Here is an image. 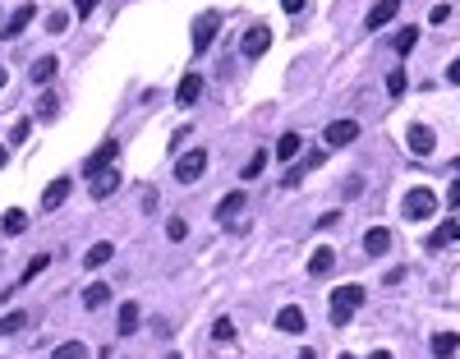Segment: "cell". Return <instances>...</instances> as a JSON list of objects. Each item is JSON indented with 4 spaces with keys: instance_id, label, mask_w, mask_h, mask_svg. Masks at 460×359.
I'll use <instances>...</instances> for the list:
<instances>
[{
    "instance_id": "2",
    "label": "cell",
    "mask_w": 460,
    "mask_h": 359,
    "mask_svg": "<svg viewBox=\"0 0 460 359\" xmlns=\"http://www.w3.org/2000/svg\"><path fill=\"white\" fill-rule=\"evenodd\" d=\"M217 28H221V14H217V9H203V14L193 18V33H189V42H193V55H203V51L212 46Z\"/></svg>"
},
{
    "instance_id": "41",
    "label": "cell",
    "mask_w": 460,
    "mask_h": 359,
    "mask_svg": "<svg viewBox=\"0 0 460 359\" xmlns=\"http://www.w3.org/2000/svg\"><path fill=\"white\" fill-rule=\"evenodd\" d=\"M446 83H456V88H460V60L451 65V70H446Z\"/></svg>"
},
{
    "instance_id": "9",
    "label": "cell",
    "mask_w": 460,
    "mask_h": 359,
    "mask_svg": "<svg viewBox=\"0 0 460 359\" xmlns=\"http://www.w3.org/2000/svg\"><path fill=\"white\" fill-rule=\"evenodd\" d=\"M405 143H410V152H414V157H428V152H433V129H428V124H410V134H405Z\"/></svg>"
},
{
    "instance_id": "27",
    "label": "cell",
    "mask_w": 460,
    "mask_h": 359,
    "mask_svg": "<svg viewBox=\"0 0 460 359\" xmlns=\"http://www.w3.org/2000/svg\"><path fill=\"white\" fill-rule=\"evenodd\" d=\"M318 161H322V152H313V157L304 161V166H290V171H286V184H290V189H295V184H299V180H304V176H309V171H313V166H318Z\"/></svg>"
},
{
    "instance_id": "13",
    "label": "cell",
    "mask_w": 460,
    "mask_h": 359,
    "mask_svg": "<svg viewBox=\"0 0 460 359\" xmlns=\"http://www.w3.org/2000/svg\"><path fill=\"white\" fill-rule=\"evenodd\" d=\"M198 92H203V79H198V74H184L180 88H175V102H180V106H193V102H198Z\"/></svg>"
},
{
    "instance_id": "29",
    "label": "cell",
    "mask_w": 460,
    "mask_h": 359,
    "mask_svg": "<svg viewBox=\"0 0 460 359\" xmlns=\"http://www.w3.org/2000/svg\"><path fill=\"white\" fill-rule=\"evenodd\" d=\"M451 240H456V226L446 221V226H437L433 235H428V249H442V245H451Z\"/></svg>"
},
{
    "instance_id": "43",
    "label": "cell",
    "mask_w": 460,
    "mask_h": 359,
    "mask_svg": "<svg viewBox=\"0 0 460 359\" xmlns=\"http://www.w3.org/2000/svg\"><path fill=\"white\" fill-rule=\"evenodd\" d=\"M5 161H9V148H5V143H0V166H5Z\"/></svg>"
},
{
    "instance_id": "30",
    "label": "cell",
    "mask_w": 460,
    "mask_h": 359,
    "mask_svg": "<svg viewBox=\"0 0 460 359\" xmlns=\"http://www.w3.org/2000/svg\"><path fill=\"white\" fill-rule=\"evenodd\" d=\"M33 111H37V120H55V97L46 92V97H37L33 102Z\"/></svg>"
},
{
    "instance_id": "22",
    "label": "cell",
    "mask_w": 460,
    "mask_h": 359,
    "mask_svg": "<svg viewBox=\"0 0 460 359\" xmlns=\"http://www.w3.org/2000/svg\"><path fill=\"white\" fill-rule=\"evenodd\" d=\"M235 212H244V189H235V193H226V198L217 203V217H221V221H230Z\"/></svg>"
},
{
    "instance_id": "4",
    "label": "cell",
    "mask_w": 460,
    "mask_h": 359,
    "mask_svg": "<svg viewBox=\"0 0 460 359\" xmlns=\"http://www.w3.org/2000/svg\"><path fill=\"white\" fill-rule=\"evenodd\" d=\"M115 157H120V143H115V139H106L102 148H97L92 157L83 161V180H92V176H102V171H111V161H115Z\"/></svg>"
},
{
    "instance_id": "46",
    "label": "cell",
    "mask_w": 460,
    "mask_h": 359,
    "mask_svg": "<svg viewBox=\"0 0 460 359\" xmlns=\"http://www.w3.org/2000/svg\"><path fill=\"white\" fill-rule=\"evenodd\" d=\"M5 79H9V74H5V70H0V88H5Z\"/></svg>"
},
{
    "instance_id": "23",
    "label": "cell",
    "mask_w": 460,
    "mask_h": 359,
    "mask_svg": "<svg viewBox=\"0 0 460 359\" xmlns=\"http://www.w3.org/2000/svg\"><path fill=\"white\" fill-rule=\"evenodd\" d=\"M0 230H5V235H23V230H28V217L18 208H9L5 217H0Z\"/></svg>"
},
{
    "instance_id": "24",
    "label": "cell",
    "mask_w": 460,
    "mask_h": 359,
    "mask_svg": "<svg viewBox=\"0 0 460 359\" xmlns=\"http://www.w3.org/2000/svg\"><path fill=\"white\" fill-rule=\"evenodd\" d=\"M299 143H304L299 134H281V139H277V157L281 161H295L299 157Z\"/></svg>"
},
{
    "instance_id": "37",
    "label": "cell",
    "mask_w": 460,
    "mask_h": 359,
    "mask_svg": "<svg viewBox=\"0 0 460 359\" xmlns=\"http://www.w3.org/2000/svg\"><path fill=\"white\" fill-rule=\"evenodd\" d=\"M65 23H70L65 14H46V28H51V33H65Z\"/></svg>"
},
{
    "instance_id": "1",
    "label": "cell",
    "mask_w": 460,
    "mask_h": 359,
    "mask_svg": "<svg viewBox=\"0 0 460 359\" xmlns=\"http://www.w3.org/2000/svg\"><path fill=\"white\" fill-rule=\"evenodd\" d=\"M364 304V286H341L331 290V327H350L355 309Z\"/></svg>"
},
{
    "instance_id": "45",
    "label": "cell",
    "mask_w": 460,
    "mask_h": 359,
    "mask_svg": "<svg viewBox=\"0 0 460 359\" xmlns=\"http://www.w3.org/2000/svg\"><path fill=\"white\" fill-rule=\"evenodd\" d=\"M295 359H318V355H313V350H299V355H295Z\"/></svg>"
},
{
    "instance_id": "14",
    "label": "cell",
    "mask_w": 460,
    "mask_h": 359,
    "mask_svg": "<svg viewBox=\"0 0 460 359\" xmlns=\"http://www.w3.org/2000/svg\"><path fill=\"white\" fill-rule=\"evenodd\" d=\"M120 189V171H102V176H92V198H111V193Z\"/></svg>"
},
{
    "instance_id": "49",
    "label": "cell",
    "mask_w": 460,
    "mask_h": 359,
    "mask_svg": "<svg viewBox=\"0 0 460 359\" xmlns=\"http://www.w3.org/2000/svg\"><path fill=\"white\" fill-rule=\"evenodd\" d=\"M451 166H456V171H460V157H456V161H451Z\"/></svg>"
},
{
    "instance_id": "40",
    "label": "cell",
    "mask_w": 460,
    "mask_h": 359,
    "mask_svg": "<svg viewBox=\"0 0 460 359\" xmlns=\"http://www.w3.org/2000/svg\"><path fill=\"white\" fill-rule=\"evenodd\" d=\"M446 203H451V208H460V180H451V193H446Z\"/></svg>"
},
{
    "instance_id": "5",
    "label": "cell",
    "mask_w": 460,
    "mask_h": 359,
    "mask_svg": "<svg viewBox=\"0 0 460 359\" xmlns=\"http://www.w3.org/2000/svg\"><path fill=\"white\" fill-rule=\"evenodd\" d=\"M203 171H208V152H203V148L184 152V157L175 161V180H180V184H193V180L203 176Z\"/></svg>"
},
{
    "instance_id": "35",
    "label": "cell",
    "mask_w": 460,
    "mask_h": 359,
    "mask_svg": "<svg viewBox=\"0 0 460 359\" xmlns=\"http://www.w3.org/2000/svg\"><path fill=\"white\" fill-rule=\"evenodd\" d=\"M28 129H33V120H18L14 129H9V143H23V139H28Z\"/></svg>"
},
{
    "instance_id": "47",
    "label": "cell",
    "mask_w": 460,
    "mask_h": 359,
    "mask_svg": "<svg viewBox=\"0 0 460 359\" xmlns=\"http://www.w3.org/2000/svg\"><path fill=\"white\" fill-rule=\"evenodd\" d=\"M456 240H460V221H456Z\"/></svg>"
},
{
    "instance_id": "48",
    "label": "cell",
    "mask_w": 460,
    "mask_h": 359,
    "mask_svg": "<svg viewBox=\"0 0 460 359\" xmlns=\"http://www.w3.org/2000/svg\"><path fill=\"white\" fill-rule=\"evenodd\" d=\"M161 359H180V355H161Z\"/></svg>"
},
{
    "instance_id": "16",
    "label": "cell",
    "mask_w": 460,
    "mask_h": 359,
    "mask_svg": "<svg viewBox=\"0 0 460 359\" xmlns=\"http://www.w3.org/2000/svg\"><path fill=\"white\" fill-rule=\"evenodd\" d=\"M83 304H87V309H106V304H111V286H106V281L83 286Z\"/></svg>"
},
{
    "instance_id": "50",
    "label": "cell",
    "mask_w": 460,
    "mask_h": 359,
    "mask_svg": "<svg viewBox=\"0 0 460 359\" xmlns=\"http://www.w3.org/2000/svg\"><path fill=\"white\" fill-rule=\"evenodd\" d=\"M341 359H355V355H341Z\"/></svg>"
},
{
    "instance_id": "12",
    "label": "cell",
    "mask_w": 460,
    "mask_h": 359,
    "mask_svg": "<svg viewBox=\"0 0 460 359\" xmlns=\"http://www.w3.org/2000/svg\"><path fill=\"white\" fill-rule=\"evenodd\" d=\"M396 14H400V0H378V5L368 9V18H364V23H368V28H373V33H378V28H387V23H391V18H396Z\"/></svg>"
},
{
    "instance_id": "42",
    "label": "cell",
    "mask_w": 460,
    "mask_h": 359,
    "mask_svg": "<svg viewBox=\"0 0 460 359\" xmlns=\"http://www.w3.org/2000/svg\"><path fill=\"white\" fill-rule=\"evenodd\" d=\"M281 5H286V14H299V9H304V0H281Z\"/></svg>"
},
{
    "instance_id": "3",
    "label": "cell",
    "mask_w": 460,
    "mask_h": 359,
    "mask_svg": "<svg viewBox=\"0 0 460 359\" xmlns=\"http://www.w3.org/2000/svg\"><path fill=\"white\" fill-rule=\"evenodd\" d=\"M437 212V193L433 189H410L405 193V217L410 221H428Z\"/></svg>"
},
{
    "instance_id": "34",
    "label": "cell",
    "mask_w": 460,
    "mask_h": 359,
    "mask_svg": "<svg viewBox=\"0 0 460 359\" xmlns=\"http://www.w3.org/2000/svg\"><path fill=\"white\" fill-rule=\"evenodd\" d=\"M166 235H171V240H184V235H189V221H184V217H171V221H166Z\"/></svg>"
},
{
    "instance_id": "21",
    "label": "cell",
    "mask_w": 460,
    "mask_h": 359,
    "mask_svg": "<svg viewBox=\"0 0 460 359\" xmlns=\"http://www.w3.org/2000/svg\"><path fill=\"white\" fill-rule=\"evenodd\" d=\"M115 327H120V336L139 332V304H134V299H124V304H120V323H115Z\"/></svg>"
},
{
    "instance_id": "33",
    "label": "cell",
    "mask_w": 460,
    "mask_h": 359,
    "mask_svg": "<svg viewBox=\"0 0 460 359\" xmlns=\"http://www.w3.org/2000/svg\"><path fill=\"white\" fill-rule=\"evenodd\" d=\"M235 336V323L230 318H217V323H212V341H230Z\"/></svg>"
},
{
    "instance_id": "19",
    "label": "cell",
    "mask_w": 460,
    "mask_h": 359,
    "mask_svg": "<svg viewBox=\"0 0 460 359\" xmlns=\"http://www.w3.org/2000/svg\"><path fill=\"white\" fill-rule=\"evenodd\" d=\"M364 249H368V254H387V249H391V230H383V226L364 230Z\"/></svg>"
},
{
    "instance_id": "32",
    "label": "cell",
    "mask_w": 460,
    "mask_h": 359,
    "mask_svg": "<svg viewBox=\"0 0 460 359\" xmlns=\"http://www.w3.org/2000/svg\"><path fill=\"white\" fill-rule=\"evenodd\" d=\"M405 88H410L405 70H391V74H387V92H391V97H400V92H405Z\"/></svg>"
},
{
    "instance_id": "11",
    "label": "cell",
    "mask_w": 460,
    "mask_h": 359,
    "mask_svg": "<svg viewBox=\"0 0 460 359\" xmlns=\"http://www.w3.org/2000/svg\"><path fill=\"white\" fill-rule=\"evenodd\" d=\"M33 18H37V9H33V5H18L14 14L5 18V28H0V37H5V42H9V37H18V33H23L28 23H33Z\"/></svg>"
},
{
    "instance_id": "7",
    "label": "cell",
    "mask_w": 460,
    "mask_h": 359,
    "mask_svg": "<svg viewBox=\"0 0 460 359\" xmlns=\"http://www.w3.org/2000/svg\"><path fill=\"white\" fill-rule=\"evenodd\" d=\"M322 139H327V148H346V143L359 139V124H355V120H331Z\"/></svg>"
},
{
    "instance_id": "26",
    "label": "cell",
    "mask_w": 460,
    "mask_h": 359,
    "mask_svg": "<svg viewBox=\"0 0 460 359\" xmlns=\"http://www.w3.org/2000/svg\"><path fill=\"white\" fill-rule=\"evenodd\" d=\"M51 359H87V345L83 341H65V345H55Z\"/></svg>"
},
{
    "instance_id": "15",
    "label": "cell",
    "mask_w": 460,
    "mask_h": 359,
    "mask_svg": "<svg viewBox=\"0 0 460 359\" xmlns=\"http://www.w3.org/2000/svg\"><path fill=\"white\" fill-rule=\"evenodd\" d=\"M111 254H115L111 240H97V245L83 254V267H106V263H111Z\"/></svg>"
},
{
    "instance_id": "6",
    "label": "cell",
    "mask_w": 460,
    "mask_h": 359,
    "mask_svg": "<svg viewBox=\"0 0 460 359\" xmlns=\"http://www.w3.org/2000/svg\"><path fill=\"white\" fill-rule=\"evenodd\" d=\"M267 46H272V28H262V23H253L249 33H244V42H240V51H244V60H258V55H267Z\"/></svg>"
},
{
    "instance_id": "28",
    "label": "cell",
    "mask_w": 460,
    "mask_h": 359,
    "mask_svg": "<svg viewBox=\"0 0 460 359\" xmlns=\"http://www.w3.org/2000/svg\"><path fill=\"white\" fill-rule=\"evenodd\" d=\"M414 42H419V28H400V33L391 37V46H396L400 55H405V51H414Z\"/></svg>"
},
{
    "instance_id": "17",
    "label": "cell",
    "mask_w": 460,
    "mask_h": 359,
    "mask_svg": "<svg viewBox=\"0 0 460 359\" xmlns=\"http://www.w3.org/2000/svg\"><path fill=\"white\" fill-rule=\"evenodd\" d=\"M55 70H60V60H55V55H42V60H33V83H51L55 79Z\"/></svg>"
},
{
    "instance_id": "38",
    "label": "cell",
    "mask_w": 460,
    "mask_h": 359,
    "mask_svg": "<svg viewBox=\"0 0 460 359\" xmlns=\"http://www.w3.org/2000/svg\"><path fill=\"white\" fill-rule=\"evenodd\" d=\"M92 9H97V0H74V14H78V18H87Z\"/></svg>"
},
{
    "instance_id": "20",
    "label": "cell",
    "mask_w": 460,
    "mask_h": 359,
    "mask_svg": "<svg viewBox=\"0 0 460 359\" xmlns=\"http://www.w3.org/2000/svg\"><path fill=\"white\" fill-rule=\"evenodd\" d=\"M456 350H460V336H456V332H437V336H433V355H437V359H451Z\"/></svg>"
},
{
    "instance_id": "18",
    "label": "cell",
    "mask_w": 460,
    "mask_h": 359,
    "mask_svg": "<svg viewBox=\"0 0 460 359\" xmlns=\"http://www.w3.org/2000/svg\"><path fill=\"white\" fill-rule=\"evenodd\" d=\"M331 267H336V254H331V249H318V254L309 258V277H331Z\"/></svg>"
},
{
    "instance_id": "39",
    "label": "cell",
    "mask_w": 460,
    "mask_h": 359,
    "mask_svg": "<svg viewBox=\"0 0 460 359\" xmlns=\"http://www.w3.org/2000/svg\"><path fill=\"white\" fill-rule=\"evenodd\" d=\"M428 18H433V23H446V18H451V5H433V14H428Z\"/></svg>"
},
{
    "instance_id": "31",
    "label": "cell",
    "mask_w": 460,
    "mask_h": 359,
    "mask_svg": "<svg viewBox=\"0 0 460 359\" xmlns=\"http://www.w3.org/2000/svg\"><path fill=\"white\" fill-rule=\"evenodd\" d=\"M23 323H28V314H18V309H14V314H5V318H0V336L18 332V327H23Z\"/></svg>"
},
{
    "instance_id": "44",
    "label": "cell",
    "mask_w": 460,
    "mask_h": 359,
    "mask_svg": "<svg viewBox=\"0 0 460 359\" xmlns=\"http://www.w3.org/2000/svg\"><path fill=\"white\" fill-rule=\"evenodd\" d=\"M368 359H391V350H373V355H368Z\"/></svg>"
},
{
    "instance_id": "25",
    "label": "cell",
    "mask_w": 460,
    "mask_h": 359,
    "mask_svg": "<svg viewBox=\"0 0 460 359\" xmlns=\"http://www.w3.org/2000/svg\"><path fill=\"white\" fill-rule=\"evenodd\" d=\"M262 166H267V148H258L249 161H244V171H240V180H258L262 176Z\"/></svg>"
},
{
    "instance_id": "8",
    "label": "cell",
    "mask_w": 460,
    "mask_h": 359,
    "mask_svg": "<svg viewBox=\"0 0 460 359\" xmlns=\"http://www.w3.org/2000/svg\"><path fill=\"white\" fill-rule=\"evenodd\" d=\"M70 189H74V180H70V176L51 180V184H46V189H42V208H46V212H55V208H60L65 198H70Z\"/></svg>"
},
{
    "instance_id": "36",
    "label": "cell",
    "mask_w": 460,
    "mask_h": 359,
    "mask_svg": "<svg viewBox=\"0 0 460 359\" xmlns=\"http://www.w3.org/2000/svg\"><path fill=\"white\" fill-rule=\"evenodd\" d=\"M42 267H46V254H37V258H33V263H28V267H23V281H33V277H37V272H42Z\"/></svg>"
},
{
    "instance_id": "10",
    "label": "cell",
    "mask_w": 460,
    "mask_h": 359,
    "mask_svg": "<svg viewBox=\"0 0 460 359\" xmlns=\"http://www.w3.org/2000/svg\"><path fill=\"white\" fill-rule=\"evenodd\" d=\"M304 309H295V304H286V309H281V314H277V332H286V336H299V332H304Z\"/></svg>"
}]
</instances>
